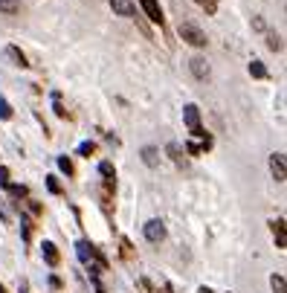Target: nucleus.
Listing matches in <instances>:
<instances>
[{
	"mask_svg": "<svg viewBox=\"0 0 287 293\" xmlns=\"http://www.w3.org/2000/svg\"><path fill=\"white\" fill-rule=\"evenodd\" d=\"M180 38L186 41V44H191V47H206L209 44V38H206V32H203L200 26H194V23H180Z\"/></svg>",
	"mask_w": 287,
	"mask_h": 293,
	"instance_id": "obj_1",
	"label": "nucleus"
},
{
	"mask_svg": "<svg viewBox=\"0 0 287 293\" xmlns=\"http://www.w3.org/2000/svg\"><path fill=\"white\" fill-rule=\"evenodd\" d=\"M183 119H186V128L194 134V137L206 139V131L200 128V110H197L194 104H186V107H183Z\"/></svg>",
	"mask_w": 287,
	"mask_h": 293,
	"instance_id": "obj_2",
	"label": "nucleus"
},
{
	"mask_svg": "<svg viewBox=\"0 0 287 293\" xmlns=\"http://www.w3.org/2000/svg\"><path fill=\"white\" fill-rule=\"evenodd\" d=\"M142 232H145V238H148L151 244H160L163 238H166V224L154 218V221H148V224H145V229H142Z\"/></svg>",
	"mask_w": 287,
	"mask_h": 293,
	"instance_id": "obj_3",
	"label": "nucleus"
},
{
	"mask_svg": "<svg viewBox=\"0 0 287 293\" xmlns=\"http://www.w3.org/2000/svg\"><path fill=\"white\" fill-rule=\"evenodd\" d=\"M270 172H273V177H276V183H285L287 172H285V154H282V151L270 157Z\"/></svg>",
	"mask_w": 287,
	"mask_h": 293,
	"instance_id": "obj_4",
	"label": "nucleus"
},
{
	"mask_svg": "<svg viewBox=\"0 0 287 293\" xmlns=\"http://www.w3.org/2000/svg\"><path fill=\"white\" fill-rule=\"evenodd\" d=\"M189 70L194 73V79H209V64H206V58H200V55H194L191 61H189Z\"/></svg>",
	"mask_w": 287,
	"mask_h": 293,
	"instance_id": "obj_5",
	"label": "nucleus"
},
{
	"mask_svg": "<svg viewBox=\"0 0 287 293\" xmlns=\"http://www.w3.org/2000/svg\"><path fill=\"white\" fill-rule=\"evenodd\" d=\"M139 3H142V9H145L148 20H154V23H163V9H160V3H157V0H139Z\"/></svg>",
	"mask_w": 287,
	"mask_h": 293,
	"instance_id": "obj_6",
	"label": "nucleus"
},
{
	"mask_svg": "<svg viewBox=\"0 0 287 293\" xmlns=\"http://www.w3.org/2000/svg\"><path fill=\"white\" fill-rule=\"evenodd\" d=\"M110 6H113V12L122 17H134L136 15V6L134 0H110Z\"/></svg>",
	"mask_w": 287,
	"mask_h": 293,
	"instance_id": "obj_7",
	"label": "nucleus"
},
{
	"mask_svg": "<svg viewBox=\"0 0 287 293\" xmlns=\"http://www.w3.org/2000/svg\"><path fill=\"white\" fill-rule=\"evenodd\" d=\"M142 163H145L148 169H157V166H160V151H157L154 145H145V148H142Z\"/></svg>",
	"mask_w": 287,
	"mask_h": 293,
	"instance_id": "obj_8",
	"label": "nucleus"
},
{
	"mask_svg": "<svg viewBox=\"0 0 287 293\" xmlns=\"http://www.w3.org/2000/svg\"><path fill=\"white\" fill-rule=\"evenodd\" d=\"M273 235H276V244H279V250H285V244H287V235H285V218L273 221Z\"/></svg>",
	"mask_w": 287,
	"mask_h": 293,
	"instance_id": "obj_9",
	"label": "nucleus"
},
{
	"mask_svg": "<svg viewBox=\"0 0 287 293\" xmlns=\"http://www.w3.org/2000/svg\"><path fill=\"white\" fill-rule=\"evenodd\" d=\"M6 55H9V58L15 61L17 67H29V61H26V55H23V52L17 50L15 44H9V47H6Z\"/></svg>",
	"mask_w": 287,
	"mask_h": 293,
	"instance_id": "obj_10",
	"label": "nucleus"
},
{
	"mask_svg": "<svg viewBox=\"0 0 287 293\" xmlns=\"http://www.w3.org/2000/svg\"><path fill=\"white\" fill-rule=\"evenodd\" d=\"M41 250H44V259H47V264H52V267H55V264H58V259H61V256H58V250H55V244H52V241H44V247H41Z\"/></svg>",
	"mask_w": 287,
	"mask_h": 293,
	"instance_id": "obj_11",
	"label": "nucleus"
},
{
	"mask_svg": "<svg viewBox=\"0 0 287 293\" xmlns=\"http://www.w3.org/2000/svg\"><path fill=\"white\" fill-rule=\"evenodd\" d=\"M76 250H79V259H82V261H90L96 247H93L90 241H79V244H76Z\"/></svg>",
	"mask_w": 287,
	"mask_h": 293,
	"instance_id": "obj_12",
	"label": "nucleus"
},
{
	"mask_svg": "<svg viewBox=\"0 0 287 293\" xmlns=\"http://www.w3.org/2000/svg\"><path fill=\"white\" fill-rule=\"evenodd\" d=\"M166 151H169V157L177 163V166H183V148H180L177 142H169V148H166Z\"/></svg>",
	"mask_w": 287,
	"mask_h": 293,
	"instance_id": "obj_13",
	"label": "nucleus"
},
{
	"mask_svg": "<svg viewBox=\"0 0 287 293\" xmlns=\"http://www.w3.org/2000/svg\"><path fill=\"white\" fill-rule=\"evenodd\" d=\"M250 76H253V79H267L270 73H267V67H264L261 61H253V64H250Z\"/></svg>",
	"mask_w": 287,
	"mask_h": 293,
	"instance_id": "obj_14",
	"label": "nucleus"
},
{
	"mask_svg": "<svg viewBox=\"0 0 287 293\" xmlns=\"http://www.w3.org/2000/svg\"><path fill=\"white\" fill-rule=\"evenodd\" d=\"M99 174L104 177V180H113V177H116V169H113V163H107V160H104V163H99Z\"/></svg>",
	"mask_w": 287,
	"mask_h": 293,
	"instance_id": "obj_15",
	"label": "nucleus"
},
{
	"mask_svg": "<svg viewBox=\"0 0 287 293\" xmlns=\"http://www.w3.org/2000/svg\"><path fill=\"white\" fill-rule=\"evenodd\" d=\"M0 12L15 15V12H20V3H17V0H0Z\"/></svg>",
	"mask_w": 287,
	"mask_h": 293,
	"instance_id": "obj_16",
	"label": "nucleus"
},
{
	"mask_svg": "<svg viewBox=\"0 0 287 293\" xmlns=\"http://www.w3.org/2000/svg\"><path fill=\"white\" fill-rule=\"evenodd\" d=\"M270 285H273V293H287L285 291V276H282V273H273Z\"/></svg>",
	"mask_w": 287,
	"mask_h": 293,
	"instance_id": "obj_17",
	"label": "nucleus"
},
{
	"mask_svg": "<svg viewBox=\"0 0 287 293\" xmlns=\"http://www.w3.org/2000/svg\"><path fill=\"white\" fill-rule=\"evenodd\" d=\"M58 169L67 174V177H70L73 172H76V169H73V160H70V157H58Z\"/></svg>",
	"mask_w": 287,
	"mask_h": 293,
	"instance_id": "obj_18",
	"label": "nucleus"
},
{
	"mask_svg": "<svg viewBox=\"0 0 287 293\" xmlns=\"http://www.w3.org/2000/svg\"><path fill=\"white\" fill-rule=\"evenodd\" d=\"M0 119H12V104L0 96Z\"/></svg>",
	"mask_w": 287,
	"mask_h": 293,
	"instance_id": "obj_19",
	"label": "nucleus"
},
{
	"mask_svg": "<svg viewBox=\"0 0 287 293\" xmlns=\"http://www.w3.org/2000/svg\"><path fill=\"white\" fill-rule=\"evenodd\" d=\"M267 47H270L273 52H279V50H282V38H279L276 32H270V35H267Z\"/></svg>",
	"mask_w": 287,
	"mask_h": 293,
	"instance_id": "obj_20",
	"label": "nucleus"
},
{
	"mask_svg": "<svg viewBox=\"0 0 287 293\" xmlns=\"http://www.w3.org/2000/svg\"><path fill=\"white\" fill-rule=\"evenodd\" d=\"M6 189H9V195H12V197H26V195H29V189H26V186H12V183H9Z\"/></svg>",
	"mask_w": 287,
	"mask_h": 293,
	"instance_id": "obj_21",
	"label": "nucleus"
},
{
	"mask_svg": "<svg viewBox=\"0 0 287 293\" xmlns=\"http://www.w3.org/2000/svg\"><path fill=\"white\" fill-rule=\"evenodd\" d=\"M93 151H96V142H82V145H79V154L82 157H90Z\"/></svg>",
	"mask_w": 287,
	"mask_h": 293,
	"instance_id": "obj_22",
	"label": "nucleus"
},
{
	"mask_svg": "<svg viewBox=\"0 0 287 293\" xmlns=\"http://www.w3.org/2000/svg\"><path fill=\"white\" fill-rule=\"evenodd\" d=\"M47 189H50L52 195H61V186H58V177H52V174L47 177Z\"/></svg>",
	"mask_w": 287,
	"mask_h": 293,
	"instance_id": "obj_23",
	"label": "nucleus"
},
{
	"mask_svg": "<svg viewBox=\"0 0 287 293\" xmlns=\"http://www.w3.org/2000/svg\"><path fill=\"white\" fill-rule=\"evenodd\" d=\"M0 186H3V189L9 186V169H6V166H0Z\"/></svg>",
	"mask_w": 287,
	"mask_h": 293,
	"instance_id": "obj_24",
	"label": "nucleus"
},
{
	"mask_svg": "<svg viewBox=\"0 0 287 293\" xmlns=\"http://www.w3.org/2000/svg\"><path fill=\"white\" fill-rule=\"evenodd\" d=\"M52 96H55V93H52ZM52 110H55V116H67V110L61 107V102H58V99H55V107H52Z\"/></svg>",
	"mask_w": 287,
	"mask_h": 293,
	"instance_id": "obj_25",
	"label": "nucleus"
},
{
	"mask_svg": "<svg viewBox=\"0 0 287 293\" xmlns=\"http://www.w3.org/2000/svg\"><path fill=\"white\" fill-rule=\"evenodd\" d=\"M253 26H255V29H261V32L267 29V23H264V17H253Z\"/></svg>",
	"mask_w": 287,
	"mask_h": 293,
	"instance_id": "obj_26",
	"label": "nucleus"
},
{
	"mask_svg": "<svg viewBox=\"0 0 287 293\" xmlns=\"http://www.w3.org/2000/svg\"><path fill=\"white\" fill-rule=\"evenodd\" d=\"M29 212H32V215H41V203H35V200H29Z\"/></svg>",
	"mask_w": 287,
	"mask_h": 293,
	"instance_id": "obj_27",
	"label": "nucleus"
},
{
	"mask_svg": "<svg viewBox=\"0 0 287 293\" xmlns=\"http://www.w3.org/2000/svg\"><path fill=\"white\" fill-rule=\"evenodd\" d=\"M186 148H189V154H200V145H194V142H189Z\"/></svg>",
	"mask_w": 287,
	"mask_h": 293,
	"instance_id": "obj_28",
	"label": "nucleus"
},
{
	"mask_svg": "<svg viewBox=\"0 0 287 293\" xmlns=\"http://www.w3.org/2000/svg\"><path fill=\"white\" fill-rule=\"evenodd\" d=\"M163 293H171V288H169V285H166V288H163Z\"/></svg>",
	"mask_w": 287,
	"mask_h": 293,
	"instance_id": "obj_29",
	"label": "nucleus"
},
{
	"mask_svg": "<svg viewBox=\"0 0 287 293\" xmlns=\"http://www.w3.org/2000/svg\"><path fill=\"white\" fill-rule=\"evenodd\" d=\"M200 293H212V291H209V288H200Z\"/></svg>",
	"mask_w": 287,
	"mask_h": 293,
	"instance_id": "obj_30",
	"label": "nucleus"
},
{
	"mask_svg": "<svg viewBox=\"0 0 287 293\" xmlns=\"http://www.w3.org/2000/svg\"><path fill=\"white\" fill-rule=\"evenodd\" d=\"M194 3H200V6H206V0H194Z\"/></svg>",
	"mask_w": 287,
	"mask_h": 293,
	"instance_id": "obj_31",
	"label": "nucleus"
}]
</instances>
